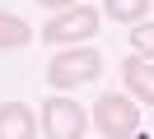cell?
I'll use <instances>...</instances> for the list:
<instances>
[{
    "instance_id": "6da1fadb",
    "label": "cell",
    "mask_w": 154,
    "mask_h": 139,
    "mask_svg": "<svg viewBox=\"0 0 154 139\" xmlns=\"http://www.w3.org/2000/svg\"><path fill=\"white\" fill-rule=\"evenodd\" d=\"M98 74H103V56H98V46H89V42L56 51V56H51V65H47V83H51L56 93L79 88V83H94Z\"/></svg>"
},
{
    "instance_id": "3957f363",
    "label": "cell",
    "mask_w": 154,
    "mask_h": 139,
    "mask_svg": "<svg viewBox=\"0 0 154 139\" xmlns=\"http://www.w3.org/2000/svg\"><path fill=\"white\" fill-rule=\"evenodd\" d=\"M103 28V14L94 5H70V9H56L42 28V42L51 46H66V42H94V33Z\"/></svg>"
},
{
    "instance_id": "5b68a950",
    "label": "cell",
    "mask_w": 154,
    "mask_h": 139,
    "mask_svg": "<svg viewBox=\"0 0 154 139\" xmlns=\"http://www.w3.org/2000/svg\"><path fill=\"white\" fill-rule=\"evenodd\" d=\"M122 79H126V93H131L135 102H145V107H154V60L149 56H126L122 60Z\"/></svg>"
},
{
    "instance_id": "ba28073f",
    "label": "cell",
    "mask_w": 154,
    "mask_h": 139,
    "mask_svg": "<svg viewBox=\"0 0 154 139\" xmlns=\"http://www.w3.org/2000/svg\"><path fill=\"white\" fill-rule=\"evenodd\" d=\"M103 14L112 23H140L149 14V0H103Z\"/></svg>"
},
{
    "instance_id": "9c48e42d",
    "label": "cell",
    "mask_w": 154,
    "mask_h": 139,
    "mask_svg": "<svg viewBox=\"0 0 154 139\" xmlns=\"http://www.w3.org/2000/svg\"><path fill=\"white\" fill-rule=\"evenodd\" d=\"M131 51L154 60V23H145V19H140V23H131Z\"/></svg>"
},
{
    "instance_id": "7a4b0ae2",
    "label": "cell",
    "mask_w": 154,
    "mask_h": 139,
    "mask_svg": "<svg viewBox=\"0 0 154 139\" xmlns=\"http://www.w3.org/2000/svg\"><path fill=\"white\" fill-rule=\"evenodd\" d=\"M89 125L107 139H135L140 135V107L131 93H103L89 111Z\"/></svg>"
},
{
    "instance_id": "30bf717a",
    "label": "cell",
    "mask_w": 154,
    "mask_h": 139,
    "mask_svg": "<svg viewBox=\"0 0 154 139\" xmlns=\"http://www.w3.org/2000/svg\"><path fill=\"white\" fill-rule=\"evenodd\" d=\"M38 5H47V9H70V5H79V0H38Z\"/></svg>"
},
{
    "instance_id": "277c9868",
    "label": "cell",
    "mask_w": 154,
    "mask_h": 139,
    "mask_svg": "<svg viewBox=\"0 0 154 139\" xmlns=\"http://www.w3.org/2000/svg\"><path fill=\"white\" fill-rule=\"evenodd\" d=\"M38 120H42V135H47V139H79L89 130V111L79 107L75 97H66V93H56V97L42 102Z\"/></svg>"
},
{
    "instance_id": "52a82bcc",
    "label": "cell",
    "mask_w": 154,
    "mask_h": 139,
    "mask_svg": "<svg viewBox=\"0 0 154 139\" xmlns=\"http://www.w3.org/2000/svg\"><path fill=\"white\" fill-rule=\"evenodd\" d=\"M33 42V23L23 14H10V9H0V51H19V46Z\"/></svg>"
},
{
    "instance_id": "8992f818",
    "label": "cell",
    "mask_w": 154,
    "mask_h": 139,
    "mask_svg": "<svg viewBox=\"0 0 154 139\" xmlns=\"http://www.w3.org/2000/svg\"><path fill=\"white\" fill-rule=\"evenodd\" d=\"M0 139H38V111L28 102H0Z\"/></svg>"
}]
</instances>
